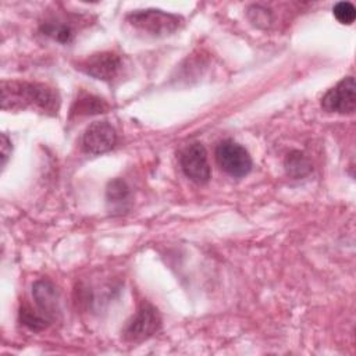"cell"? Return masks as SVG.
Returning <instances> with one entry per match:
<instances>
[{
	"label": "cell",
	"mask_w": 356,
	"mask_h": 356,
	"mask_svg": "<svg viewBox=\"0 0 356 356\" xmlns=\"http://www.w3.org/2000/svg\"><path fill=\"white\" fill-rule=\"evenodd\" d=\"M1 107L7 108H38L47 114H57L60 97L57 90L43 83L3 82Z\"/></svg>",
	"instance_id": "cell-1"
},
{
	"label": "cell",
	"mask_w": 356,
	"mask_h": 356,
	"mask_svg": "<svg viewBox=\"0 0 356 356\" xmlns=\"http://www.w3.org/2000/svg\"><path fill=\"white\" fill-rule=\"evenodd\" d=\"M127 22L140 33L163 38L174 33L184 24V18L157 8L135 10L127 15Z\"/></svg>",
	"instance_id": "cell-2"
},
{
	"label": "cell",
	"mask_w": 356,
	"mask_h": 356,
	"mask_svg": "<svg viewBox=\"0 0 356 356\" xmlns=\"http://www.w3.org/2000/svg\"><path fill=\"white\" fill-rule=\"evenodd\" d=\"M216 160L220 168L234 178H242L252 170V157L239 143L227 139L216 147Z\"/></svg>",
	"instance_id": "cell-3"
},
{
	"label": "cell",
	"mask_w": 356,
	"mask_h": 356,
	"mask_svg": "<svg viewBox=\"0 0 356 356\" xmlns=\"http://www.w3.org/2000/svg\"><path fill=\"white\" fill-rule=\"evenodd\" d=\"M161 327V317L150 303H142L122 330V338L128 342H142L154 335Z\"/></svg>",
	"instance_id": "cell-4"
},
{
	"label": "cell",
	"mask_w": 356,
	"mask_h": 356,
	"mask_svg": "<svg viewBox=\"0 0 356 356\" xmlns=\"http://www.w3.org/2000/svg\"><path fill=\"white\" fill-rule=\"evenodd\" d=\"M321 108L327 113L352 114L356 108L355 78L345 76L321 97Z\"/></svg>",
	"instance_id": "cell-5"
},
{
	"label": "cell",
	"mask_w": 356,
	"mask_h": 356,
	"mask_svg": "<svg viewBox=\"0 0 356 356\" xmlns=\"http://www.w3.org/2000/svg\"><path fill=\"white\" fill-rule=\"evenodd\" d=\"M179 165L184 174L196 184H206L211 177L206 147L199 142L182 149L179 153Z\"/></svg>",
	"instance_id": "cell-6"
},
{
	"label": "cell",
	"mask_w": 356,
	"mask_h": 356,
	"mask_svg": "<svg viewBox=\"0 0 356 356\" xmlns=\"http://www.w3.org/2000/svg\"><path fill=\"white\" fill-rule=\"evenodd\" d=\"M76 68L96 79L113 81L120 75L122 70V60L115 53L102 51L81 60L76 64Z\"/></svg>",
	"instance_id": "cell-7"
},
{
	"label": "cell",
	"mask_w": 356,
	"mask_h": 356,
	"mask_svg": "<svg viewBox=\"0 0 356 356\" xmlns=\"http://www.w3.org/2000/svg\"><path fill=\"white\" fill-rule=\"evenodd\" d=\"M115 142L117 134L111 124L107 121H95L86 128L81 145L88 154H102L111 150Z\"/></svg>",
	"instance_id": "cell-8"
},
{
	"label": "cell",
	"mask_w": 356,
	"mask_h": 356,
	"mask_svg": "<svg viewBox=\"0 0 356 356\" xmlns=\"http://www.w3.org/2000/svg\"><path fill=\"white\" fill-rule=\"evenodd\" d=\"M32 295L36 306L39 307L43 317L49 321L54 318L58 313V292L53 282L49 280H39L32 286Z\"/></svg>",
	"instance_id": "cell-9"
},
{
	"label": "cell",
	"mask_w": 356,
	"mask_h": 356,
	"mask_svg": "<svg viewBox=\"0 0 356 356\" xmlns=\"http://www.w3.org/2000/svg\"><path fill=\"white\" fill-rule=\"evenodd\" d=\"M40 31L43 32V35L50 36L51 39H54L58 43H70L74 39V28L67 24L65 21H60V19H49L42 22L40 25Z\"/></svg>",
	"instance_id": "cell-10"
},
{
	"label": "cell",
	"mask_w": 356,
	"mask_h": 356,
	"mask_svg": "<svg viewBox=\"0 0 356 356\" xmlns=\"http://www.w3.org/2000/svg\"><path fill=\"white\" fill-rule=\"evenodd\" d=\"M107 108H108V104L103 99L96 97L93 95L83 93L74 102L71 111L72 114H76V115H88V114L104 113Z\"/></svg>",
	"instance_id": "cell-11"
},
{
	"label": "cell",
	"mask_w": 356,
	"mask_h": 356,
	"mask_svg": "<svg viewBox=\"0 0 356 356\" xmlns=\"http://www.w3.org/2000/svg\"><path fill=\"white\" fill-rule=\"evenodd\" d=\"M285 171L292 178H302L312 171V164L307 156L300 150H292L285 159Z\"/></svg>",
	"instance_id": "cell-12"
},
{
	"label": "cell",
	"mask_w": 356,
	"mask_h": 356,
	"mask_svg": "<svg viewBox=\"0 0 356 356\" xmlns=\"http://www.w3.org/2000/svg\"><path fill=\"white\" fill-rule=\"evenodd\" d=\"M19 320H21V323L25 327H28L32 331H40V330L46 328V325L49 323V320L46 317H43L40 313L33 312L28 306L21 307V310H19Z\"/></svg>",
	"instance_id": "cell-13"
},
{
	"label": "cell",
	"mask_w": 356,
	"mask_h": 356,
	"mask_svg": "<svg viewBox=\"0 0 356 356\" xmlns=\"http://www.w3.org/2000/svg\"><path fill=\"white\" fill-rule=\"evenodd\" d=\"M129 197V188L122 179H113L107 186V200L113 204L122 206Z\"/></svg>",
	"instance_id": "cell-14"
},
{
	"label": "cell",
	"mask_w": 356,
	"mask_h": 356,
	"mask_svg": "<svg viewBox=\"0 0 356 356\" xmlns=\"http://www.w3.org/2000/svg\"><path fill=\"white\" fill-rule=\"evenodd\" d=\"M334 17L343 25H350L356 18V8L349 1H339L332 8Z\"/></svg>",
	"instance_id": "cell-15"
},
{
	"label": "cell",
	"mask_w": 356,
	"mask_h": 356,
	"mask_svg": "<svg viewBox=\"0 0 356 356\" xmlns=\"http://www.w3.org/2000/svg\"><path fill=\"white\" fill-rule=\"evenodd\" d=\"M248 17L250 19V22L256 26L260 28H266L271 24L273 18H271V13L270 10L261 7V6H252L248 10Z\"/></svg>",
	"instance_id": "cell-16"
},
{
	"label": "cell",
	"mask_w": 356,
	"mask_h": 356,
	"mask_svg": "<svg viewBox=\"0 0 356 356\" xmlns=\"http://www.w3.org/2000/svg\"><path fill=\"white\" fill-rule=\"evenodd\" d=\"M0 149H1V167L7 164L8 157L11 156V140L6 134H1V142H0Z\"/></svg>",
	"instance_id": "cell-17"
}]
</instances>
